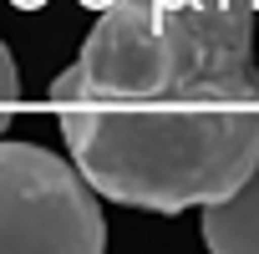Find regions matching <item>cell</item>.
Masks as SVG:
<instances>
[{"instance_id": "obj_6", "label": "cell", "mask_w": 259, "mask_h": 254, "mask_svg": "<svg viewBox=\"0 0 259 254\" xmlns=\"http://www.w3.org/2000/svg\"><path fill=\"white\" fill-rule=\"evenodd\" d=\"M87 6H112V0H87Z\"/></svg>"}, {"instance_id": "obj_4", "label": "cell", "mask_w": 259, "mask_h": 254, "mask_svg": "<svg viewBox=\"0 0 259 254\" xmlns=\"http://www.w3.org/2000/svg\"><path fill=\"white\" fill-rule=\"evenodd\" d=\"M16 97H21V81H16V56H11V46H6V41H0V133H6V122H11Z\"/></svg>"}, {"instance_id": "obj_1", "label": "cell", "mask_w": 259, "mask_h": 254, "mask_svg": "<svg viewBox=\"0 0 259 254\" xmlns=\"http://www.w3.org/2000/svg\"><path fill=\"white\" fill-rule=\"evenodd\" d=\"M259 0H112L51 81L61 138L122 208L183 214L259 168Z\"/></svg>"}, {"instance_id": "obj_5", "label": "cell", "mask_w": 259, "mask_h": 254, "mask_svg": "<svg viewBox=\"0 0 259 254\" xmlns=\"http://www.w3.org/2000/svg\"><path fill=\"white\" fill-rule=\"evenodd\" d=\"M16 6H41V0H16Z\"/></svg>"}, {"instance_id": "obj_3", "label": "cell", "mask_w": 259, "mask_h": 254, "mask_svg": "<svg viewBox=\"0 0 259 254\" xmlns=\"http://www.w3.org/2000/svg\"><path fill=\"white\" fill-rule=\"evenodd\" d=\"M203 244L213 254H259V168L234 193L203 203Z\"/></svg>"}, {"instance_id": "obj_2", "label": "cell", "mask_w": 259, "mask_h": 254, "mask_svg": "<svg viewBox=\"0 0 259 254\" xmlns=\"http://www.w3.org/2000/svg\"><path fill=\"white\" fill-rule=\"evenodd\" d=\"M97 198L76 158L0 138V254H102L107 219Z\"/></svg>"}]
</instances>
